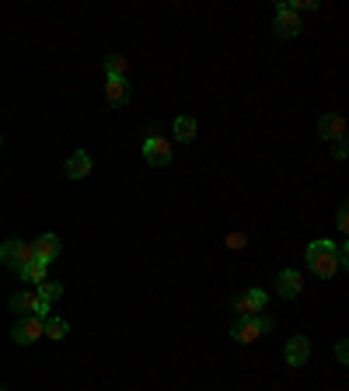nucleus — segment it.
<instances>
[{"label": "nucleus", "mask_w": 349, "mask_h": 391, "mask_svg": "<svg viewBox=\"0 0 349 391\" xmlns=\"http://www.w3.org/2000/svg\"><path fill=\"white\" fill-rule=\"evenodd\" d=\"M46 276H49V266H46V262H39V259H36V262H29V266L22 269V279H29V283H36V286H39Z\"/></svg>", "instance_id": "f3484780"}, {"label": "nucleus", "mask_w": 349, "mask_h": 391, "mask_svg": "<svg viewBox=\"0 0 349 391\" xmlns=\"http://www.w3.org/2000/svg\"><path fill=\"white\" fill-rule=\"evenodd\" d=\"M144 158H147V164H150V168H164V164L171 161V144H168V140H161L157 133H150V137H147V144H144Z\"/></svg>", "instance_id": "423d86ee"}, {"label": "nucleus", "mask_w": 349, "mask_h": 391, "mask_svg": "<svg viewBox=\"0 0 349 391\" xmlns=\"http://www.w3.org/2000/svg\"><path fill=\"white\" fill-rule=\"evenodd\" d=\"M318 133H321V140H328V144H342V140H346V119H342L339 112H328V116L318 119Z\"/></svg>", "instance_id": "6e6552de"}, {"label": "nucleus", "mask_w": 349, "mask_h": 391, "mask_svg": "<svg viewBox=\"0 0 349 391\" xmlns=\"http://www.w3.org/2000/svg\"><path fill=\"white\" fill-rule=\"evenodd\" d=\"M276 32H279L283 39L300 36V15L290 8V0H279V4H276Z\"/></svg>", "instance_id": "39448f33"}, {"label": "nucleus", "mask_w": 349, "mask_h": 391, "mask_svg": "<svg viewBox=\"0 0 349 391\" xmlns=\"http://www.w3.org/2000/svg\"><path fill=\"white\" fill-rule=\"evenodd\" d=\"M88 175H91V158H88V151H74V154L67 158V178L81 182V178H88Z\"/></svg>", "instance_id": "ddd939ff"}, {"label": "nucleus", "mask_w": 349, "mask_h": 391, "mask_svg": "<svg viewBox=\"0 0 349 391\" xmlns=\"http://www.w3.org/2000/svg\"><path fill=\"white\" fill-rule=\"evenodd\" d=\"M130 98H133V84L126 77H105V102L109 105L123 109V105H130Z\"/></svg>", "instance_id": "0eeeda50"}, {"label": "nucleus", "mask_w": 349, "mask_h": 391, "mask_svg": "<svg viewBox=\"0 0 349 391\" xmlns=\"http://www.w3.org/2000/svg\"><path fill=\"white\" fill-rule=\"evenodd\" d=\"M300 286H304V279H300L297 269H283V273L276 276V290H279V297H286V300L300 297Z\"/></svg>", "instance_id": "9b49d317"}, {"label": "nucleus", "mask_w": 349, "mask_h": 391, "mask_svg": "<svg viewBox=\"0 0 349 391\" xmlns=\"http://www.w3.org/2000/svg\"><path fill=\"white\" fill-rule=\"evenodd\" d=\"M42 321H46V318H39V314H25V318H18L11 339H15L18 346H32V342H39V339L46 335V332H42Z\"/></svg>", "instance_id": "20e7f679"}, {"label": "nucleus", "mask_w": 349, "mask_h": 391, "mask_svg": "<svg viewBox=\"0 0 349 391\" xmlns=\"http://www.w3.org/2000/svg\"><path fill=\"white\" fill-rule=\"evenodd\" d=\"M36 307H39V293H36V290H18V293L11 297V311H15L18 318L36 314Z\"/></svg>", "instance_id": "4468645a"}, {"label": "nucleus", "mask_w": 349, "mask_h": 391, "mask_svg": "<svg viewBox=\"0 0 349 391\" xmlns=\"http://www.w3.org/2000/svg\"><path fill=\"white\" fill-rule=\"evenodd\" d=\"M335 360H339V363H346V360H349V346H346V339L335 346Z\"/></svg>", "instance_id": "412c9836"}, {"label": "nucleus", "mask_w": 349, "mask_h": 391, "mask_svg": "<svg viewBox=\"0 0 349 391\" xmlns=\"http://www.w3.org/2000/svg\"><path fill=\"white\" fill-rule=\"evenodd\" d=\"M0 262H4L8 269H15V273H22L29 262H36L32 241H8V245H0Z\"/></svg>", "instance_id": "f03ea898"}, {"label": "nucleus", "mask_w": 349, "mask_h": 391, "mask_svg": "<svg viewBox=\"0 0 349 391\" xmlns=\"http://www.w3.org/2000/svg\"><path fill=\"white\" fill-rule=\"evenodd\" d=\"M36 293H39V300H42L46 307H53V304L63 297V283H56V279H42Z\"/></svg>", "instance_id": "2eb2a0df"}, {"label": "nucleus", "mask_w": 349, "mask_h": 391, "mask_svg": "<svg viewBox=\"0 0 349 391\" xmlns=\"http://www.w3.org/2000/svg\"><path fill=\"white\" fill-rule=\"evenodd\" d=\"M175 140H196V119L192 116H178L175 119Z\"/></svg>", "instance_id": "dca6fc26"}, {"label": "nucleus", "mask_w": 349, "mask_h": 391, "mask_svg": "<svg viewBox=\"0 0 349 391\" xmlns=\"http://www.w3.org/2000/svg\"><path fill=\"white\" fill-rule=\"evenodd\" d=\"M265 300H269V297H265V290H248L245 297H238V304H234V307H238V314H241V318H258V314H262V307H265Z\"/></svg>", "instance_id": "1a4fd4ad"}, {"label": "nucleus", "mask_w": 349, "mask_h": 391, "mask_svg": "<svg viewBox=\"0 0 349 391\" xmlns=\"http://www.w3.org/2000/svg\"><path fill=\"white\" fill-rule=\"evenodd\" d=\"M0 144H4V140H0Z\"/></svg>", "instance_id": "5701e85b"}, {"label": "nucleus", "mask_w": 349, "mask_h": 391, "mask_svg": "<svg viewBox=\"0 0 349 391\" xmlns=\"http://www.w3.org/2000/svg\"><path fill=\"white\" fill-rule=\"evenodd\" d=\"M32 248H36V259L46 262V266L60 259V238H56V234H39V238L32 241Z\"/></svg>", "instance_id": "9d476101"}, {"label": "nucleus", "mask_w": 349, "mask_h": 391, "mask_svg": "<svg viewBox=\"0 0 349 391\" xmlns=\"http://www.w3.org/2000/svg\"><path fill=\"white\" fill-rule=\"evenodd\" d=\"M283 356H286V363H290V367H304V363H307V356H311V342H307L304 335H293V339L286 342Z\"/></svg>", "instance_id": "f8f14e48"}, {"label": "nucleus", "mask_w": 349, "mask_h": 391, "mask_svg": "<svg viewBox=\"0 0 349 391\" xmlns=\"http://www.w3.org/2000/svg\"><path fill=\"white\" fill-rule=\"evenodd\" d=\"M42 332H46L49 339H56V342H60V339H67V332H70V325H67L63 318H53V314H49V318L42 321Z\"/></svg>", "instance_id": "a211bd4d"}, {"label": "nucleus", "mask_w": 349, "mask_h": 391, "mask_svg": "<svg viewBox=\"0 0 349 391\" xmlns=\"http://www.w3.org/2000/svg\"><path fill=\"white\" fill-rule=\"evenodd\" d=\"M126 70H130L126 56H119V53L105 56V77H126Z\"/></svg>", "instance_id": "6ab92c4d"}, {"label": "nucleus", "mask_w": 349, "mask_h": 391, "mask_svg": "<svg viewBox=\"0 0 349 391\" xmlns=\"http://www.w3.org/2000/svg\"><path fill=\"white\" fill-rule=\"evenodd\" d=\"M0 391H4V388H0Z\"/></svg>", "instance_id": "b1692460"}, {"label": "nucleus", "mask_w": 349, "mask_h": 391, "mask_svg": "<svg viewBox=\"0 0 349 391\" xmlns=\"http://www.w3.org/2000/svg\"><path fill=\"white\" fill-rule=\"evenodd\" d=\"M227 245H231V248H245V245H248V238H245V234H231V238H227Z\"/></svg>", "instance_id": "4be33fe9"}, {"label": "nucleus", "mask_w": 349, "mask_h": 391, "mask_svg": "<svg viewBox=\"0 0 349 391\" xmlns=\"http://www.w3.org/2000/svg\"><path fill=\"white\" fill-rule=\"evenodd\" d=\"M335 224H339V231H349V210H346V203L339 206V213H335Z\"/></svg>", "instance_id": "aec40b11"}, {"label": "nucleus", "mask_w": 349, "mask_h": 391, "mask_svg": "<svg viewBox=\"0 0 349 391\" xmlns=\"http://www.w3.org/2000/svg\"><path fill=\"white\" fill-rule=\"evenodd\" d=\"M307 269L321 279H332L339 273V259H335V245L332 241H311L307 248Z\"/></svg>", "instance_id": "f257e3e1"}, {"label": "nucleus", "mask_w": 349, "mask_h": 391, "mask_svg": "<svg viewBox=\"0 0 349 391\" xmlns=\"http://www.w3.org/2000/svg\"><path fill=\"white\" fill-rule=\"evenodd\" d=\"M269 328H272V318H265V314H258V318H238L234 328H231V335H234L238 342H255V339H262Z\"/></svg>", "instance_id": "7ed1b4c3"}]
</instances>
